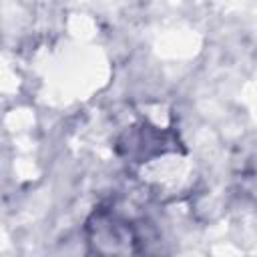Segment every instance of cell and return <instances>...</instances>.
<instances>
[{
    "instance_id": "1",
    "label": "cell",
    "mask_w": 257,
    "mask_h": 257,
    "mask_svg": "<svg viewBox=\"0 0 257 257\" xmlns=\"http://www.w3.org/2000/svg\"><path fill=\"white\" fill-rule=\"evenodd\" d=\"M141 237L137 235L135 227L114 215H94L92 221L88 223V243L94 247V251L102 253H137L141 247L137 243Z\"/></svg>"
}]
</instances>
